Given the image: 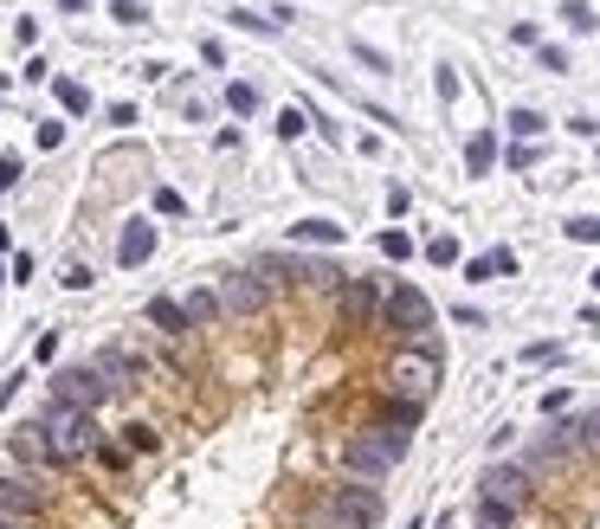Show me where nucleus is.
<instances>
[{
  "instance_id": "obj_13",
  "label": "nucleus",
  "mask_w": 600,
  "mask_h": 529,
  "mask_svg": "<svg viewBox=\"0 0 600 529\" xmlns=\"http://www.w3.org/2000/svg\"><path fill=\"white\" fill-rule=\"evenodd\" d=\"M91 368L104 375V388H110V395H117V388H130V375H142V362H136L130 349H104V355H97Z\"/></svg>"
},
{
  "instance_id": "obj_35",
  "label": "nucleus",
  "mask_w": 600,
  "mask_h": 529,
  "mask_svg": "<svg viewBox=\"0 0 600 529\" xmlns=\"http://www.w3.org/2000/svg\"><path fill=\"white\" fill-rule=\"evenodd\" d=\"M233 20H239V26H246V33H271V13H252V7H239V13H233Z\"/></svg>"
},
{
  "instance_id": "obj_27",
  "label": "nucleus",
  "mask_w": 600,
  "mask_h": 529,
  "mask_svg": "<svg viewBox=\"0 0 600 529\" xmlns=\"http://www.w3.org/2000/svg\"><path fill=\"white\" fill-rule=\"evenodd\" d=\"M433 91H439V104H452V97H459V71L439 66V71H433Z\"/></svg>"
},
{
  "instance_id": "obj_3",
  "label": "nucleus",
  "mask_w": 600,
  "mask_h": 529,
  "mask_svg": "<svg viewBox=\"0 0 600 529\" xmlns=\"http://www.w3.org/2000/svg\"><path fill=\"white\" fill-rule=\"evenodd\" d=\"M388 330L400 336H420V330H433V304H426V291L420 284H395L388 297H381V310H375Z\"/></svg>"
},
{
  "instance_id": "obj_25",
  "label": "nucleus",
  "mask_w": 600,
  "mask_h": 529,
  "mask_svg": "<svg viewBox=\"0 0 600 529\" xmlns=\"http://www.w3.org/2000/svg\"><path fill=\"white\" fill-rule=\"evenodd\" d=\"M110 20H123V26H142V20H149V7H142V0H110Z\"/></svg>"
},
{
  "instance_id": "obj_31",
  "label": "nucleus",
  "mask_w": 600,
  "mask_h": 529,
  "mask_svg": "<svg viewBox=\"0 0 600 529\" xmlns=\"http://www.w3.org/2000/svg\"><path fill=\"white\" fill-rule=\"evenodd\" d=\"M510 130H517V136H542V130H549V124H542L536 110H510Z\"/></svg>"
},
{
  "instance_id": "obj_5",
  "label": "nucleus",
  "mask_w": 600,
  "mask_h": 529,
  "mask_svg": "<svg viewBox=\"0 0 600 529\" xmlns=\"http://www.w3.org/2000/svg\"><path fill=\"white\" fill-rule=\"evenodd\" d=\"M213 297H220V317H259V310L271 304V291L259 284V271H226Z\"/></svg>"
},
{
  "instance_id": "obj_10",
  "label": "nucleus",
  "mask_w": 600,
  "mask_h": 529,
  "mask_svg": "<svg viewBox=\"0 0 600 529\" xmlns=\"http://www.w3.org/2000/svg\"><path fill=\"white\" fill-rule=\"evenodd\" d=\"M484 504L523 510V504H530V471H523V465H491V471H484Z\"/></svg>"
},
{
  "instance_id": "obj_37",
  "label": "nucleus",
  "mask_w": 600,
  "mask_h": 529,
  "mask_svg": "<svg viewBox=\"0 0 600 529\" xmlns=\"http://www.w3.org/2000/svg\"><path fill=\"white\" fill-rule=\"evenodd\" d=\"M20 381H26V368H13V375L0 381V407H13V395H20Z\"/></svg>"
},
{
  "instance_id": "obj_34",
  "label": "nucleus",
  "mask_w": 600,
  "mask_h": 529,
  "mask_svg": "<svg viewBox=\"0 0 600 529\" xmlns=\"http://www.w3.org/2000/svg\"><path fill=\"white\" fill-rule=\"evenodd\" d=\"M91 459H97V465H110V471H123V465H130V452H123V446H110V439H104V446H97V452H91Z\"/></svg>"
},
{
  "instance_id": "obj_4",
  "label": "nucleus",
  "mask_w": 600,
  "mask_h": 529,
  "mask_svg": "<svg viewBox=\"0 0 600 529\" xmlns=\"http://www.w3.org/2000/svg\"><path fill=\"white\" fill-rule=\"evenodd\" d=\"M46 504H52V491L46 484H33V478H20V471H0V517H13V524H39L46 517Z\"/></svg>"
},
{
  "instance_id": "obj_8",
  "label": "nucleus",
  "mask_w": 600,
  "mask_h": 529,
  "mask_svg": "<svg viewBox=\"0 0 600 529\" xmlns=\"http://www.w3.org/2000/svg\"><path fill=\"white\" fill-rule=\"evenodd\" d=\"M395 465L400 459L375 439V433H349V439H342V471H355V478H388Z\"/></svg>"
},
{
  "instance_id": "obj_39",
  "label": "nucleus",
  "mask_w": 600,
  "mask_h": 529,
  "mask_svg": "<svg viewBox=\"0 0 600 529\" xmlns=\"http://www.w3.org/2000/svg\"><path fill=\"white\" fill-rule=\"evenodd\" d=\"M66 142V124H39V149H59Z\"/></svg>"
},
{
  "instance_id": "obj_12",
  "label": "nucleus",
  "mask_w": 600,
  "mask_h": 529,
  "mask_svg": "<svg viewBox=\"0 0 600 529\" xmlns=\"http://www.w3.org/2000/svg\"><path fill=\"white\" fill-rule=\"evenodd\" d=\"M155 259V226H149V220H130V226H123V239H117V264H149Z\"/></svg>"
},
{
  "instance_id": "obj_7",
  "label": "nucleus",
  "mask_w": 600,
  "mask_h": 529,
  "mask_svg": "<svg viewBox=\"0 0 600 529\" xmlns=\"http://www.w3.org/2000/svg\"><path fill=\"white\" fill-rule=\"evenodd\" d=\"M330 510H336V524H342V529H375V524H381V497H375L368 484H336Z\"/></svg>"
},
{
  "instance_id": "obj_9",
  "label": "nucleus",
  "mask_w": 600,
  "mask_h": 529,
  "mask_svg": "<svg viewBox=\"0 0 600 529\" xmlns=\"http://www.w3.org/2000/svg\"><path fill=\"white\" fill-rule=\"evenodd\" d=\"M375 310H381L375 284H368V278H349V284H342V297H336V324H342V330H368V324H375Z\"/></svg>"
},
{
  "instance_id": "obj_15",
  "label": "nucleus",
  "mask_w": 600,
  "mask_h": 529,
  "mask_svg": "<svg viewBox=\"0 0 600 529\" xmlns=\"http://www.w3.org/2000/svg\"><path fill=\"white\" fill-rule=\"evenodd\" d=\"M149 324L162 336H188V310H181L175 297H149Z\"/></svg>"
},
{
  "instance_id": "obj_40",
  "label": "nucleus",
  "mask_w": 600,
  "mask_h": 529,
  "mask_svg": "<svg viewBox=\"0 0 600 529\" xmlns=\"http://www.w3.org/2000/svg\"><path fill=\"white\" fill-rule=\"evenodd\" d=\"M491 264H497V278H510V271H517V252H510V246H497V252H491Z\"/></svg>"
},
{
  "instance_id": "obj_28",
  "label": "nucleus",
  "mask_w": 600,
  "mask_h": 529,
  "mask_svg": "<svg viewBox=\"0 0 600 529\" xmlns=\"http://www.w3.org/2000/svg\"><path fill=\"white\" fill-rule=\"evenodd\" d=\"M304 124H310V110H297V104H291V110H284V117H278V136H284V142H291V136H304Z\"/></svg>"
},
{
  "instance_id": "obj_18",
  "label": "nucleus",
  "mask_w": 600,
  "mask_h": 529,
  "mask_svg": "<svg viewBox=\"0 0 600 529\" xmlns=\"http://www.w3.org/2000/svg\"><path fill=\"white\" fill-rule=\"evenodd\" d=\"M181 310H188V330H200V324H213V317H220V297H213V291H195Z\"/></svg>"
},
{
  "instance_id": "obj_14",
  "label": "nucleus",
  "mask_w": 600,
  "mask_h": 529,
  "mask_svg": "<svg viewBox=\"0 0 600 529\" xmlns=\"http://www.w3.org/2000/svg\"><path fill=\"white\" fill-rule=\"evenodd\" d=\"M291 239H304V246H342V239H349V226H336V220H297V226H291Z\"/></svg>"
},
{
  "instance_id": "obj_1",
  "label": "nucleus",
  "mask_w": 600,
  "mask_h": 529,
  "mask_svg": "<svg viewBox=\"0 0 600 529\" xmlns=\"http://www.w3.org/2000/svg\"><path fill=\"white\" fill-rule=\"evenodd\" d=\"M39 433H46V446H52L59 471H66V465H84L97 446H104V426H97V413H78V407H66V400H46V413H39Z\"/></svg>"
},
{
  "instance_id": "obj_23",
  "label": "nucleus",
  "mask_w": 600,
  "mask_h": 529,
  "mask_svg": "<svg viewBox=\"0 0 600 529\" xmlns=\"http://www.w3.org/2000/svg\"><path fill=\"white\" fill-rule=\"evenodd\" d=\"M426 259H433V264H459L466 252H459V239H452V233H439V239L426 246Z\"/></svg>"
},
{
  "instance_id": "obj_19",
  "label": "nucleus",
  "mask_w": 600,
  "mask_h": 529,
  "mask_svg": "<svg viewBox=\"0 0 600 529\" xmlns=\"http://www.w3.org/2000/svg\"><path fill=\"white\" fill-rule=\"evenodd\" d=\"M517 524V510H504V504H484L478 497V510H471V529H510Z\"/></svg>"
},
{
  "instance_id": "obj_42",
  "label": "nucleus",
  "mask_w": 600,
  "mask_h": 529,
  "mask_svg": "<svg viewBox=\"0 0 600 529\" xmlns=\"http://www.w3.org/2000/svg\"><path fill=\"white\" fill-rule=\"evenodd\" d=\"M59 7H66V13H84V7H91V0H59Z\"/></svg>"
},
{
  "instance_id": "obj_38",
  "label": "nucleus",
  "mask_w": 600,
  "mask_h": 529,
  "mask_svg": "<svg viewBox=\"0 0 600 529\" xmlns=\"http://www.w3.org/2000/svg\"><path fill=\"white\" fill-rule=\"evenodd\" d=\"M542 71H568V52L562 46H542Z\"/></svg>"
},
{
  "instance_id": "obj_16",
  "label": "nucleus",
  "mask_w": 600,
  "mask_h": 529,
  "mask_svg": "<svg viewBox=\"0 0 600 529\" xmlns=\"http://www.w3.org/2000/svg\"><path fill=\"white\" fill-rule=\"evenodd\" d=\"M568 446H581V452H600V407H588L581 420H568Z\"/></svg>"
},
{
  "instance_id": "obj_11",
  "label": "nucleus",
  "mask_w": 600,
  "mask_h": 529,
  "mask_svg": "<svg viewBox=\"0 0 600 529\" xmlns=\"http://www.w3.org/2000/svg\"><path fill=\"white\" fill-rule=\"evenodd\" d=\"M7 452H13V465H26V471H59L46 433H39V420H33V426H13V433H7Z\"/></svg>"
},
{
  "instance_id": "obj_46",
  "label": "nucleus",
  "mask_w": 600,
  "mask_h": 529,
  "mask_svg": "<svg viewBox=\"0 0 600 529\" xmlns=\"http://www.w3.org/2000/svg\"><path fill=\"white\" fill-rule=\"evenodd\" d=\"M0 84H7V71H0Z\"/></svg>"
},
{
  "instance_id": "obj_29",
  "label": "nucleus",
  "mask_w": 600,
  "mask_h": 529,
  "mask_svg": "<svg viewBox=\"0 0 600 529\" xmlns=\"http://www.w3.org/2000/svg\"><path fill=\"white\" fill-rule=\"evenodd\" d=\"M155 213H168V220H181V213H188V200L175 195V188H155Z\"/></svg>"
},
{
  "instance_id": "obj_32",
  "label": "nucleus",
  "mask_w": 600,
  "mask_h": 529,
  "mask_svg": "<svg viewBox=\"0 0 600 529\" xmlns=\"http://www.w3.org/2000/svg\"><path fill=\"white\" fill-rule=\"evenodd\" d=\"M355 59H362L368 71H395V59H388V52H375V46H362V39H355Z\"/></svg>"
},
{
  "instance_id": "obj_33",
  "label": "nucleus",
  "mask_w": 600,
  "mask_h": 529,
  "mask_svg": "<svg viewBox=\"0 0 600 529\" xmlns=\"http://www.w3.org/2000/svg\"><path fill=\"white\" fill-rule=\"evenodd\" d=\"M568 239H581V246H600V220H568Z\"/></svg>"
},
{
  "instance_id": "obj_41",
  "label": "nucleus",
  "mask_w": 600,
  "mask_h": 529,
  "mask_svg": "<svg viewBox=\"0 0 600 529\" xmlns=\"http://www.w3.org/2000/svg\"><path fill=\"white\" fill-rule=\"evenodd\" d=\"M13 181H20V162H13V155H0V195H7Z\"/></svg>"
},
{
  "instance_id": "obj_30",
  "label": "nucleus",
  "mask_w": 600,
  "mask_h": 529,
  "mask_svg": "<svg viewBox=\"0 0 600 529\" xmlns=\"http://www.w3.org/2000/svg\"><path fill=\"white\" fill-rule=\"evenodd\" d=\"M466 278H471V284H491V278H497V264H491V252H478V259H466Z\"/></svg>"
},
{
  "instance_id": "obj_26",
  "label": "nucleus",
  "mask_w": 600,
  "mask_h": 529,
  "mask_svg": "<svg viewBox=\"0 0 600 529\" xmlns=\"http://www.w3.org/2000/svg\"><path fill=\"white\" fill-rule=\"evenodd\" d=\"M381 252H388V259H413V239H407L400 226H388V233H381Z\"/></svg>"
},
{
  "instance_id": "obj_21",
  "label": "nucleus",
  "mask_w": 600,
  "mask_h": 529,
  "mask_svg": "<svg viewBox=\"0 0 600 529\" xmlns=\"http://www.w3.org/2000/svg\"><path fill=\"white\" fill-rule=\"evenodd\" d=\"M562 20H568L575 33H595V26H600V20H595V7H588V0H562Z\"/></svg>"
},
{
  "instance_id": "obj_2",
  "label": "nucleus",
  "mask_w": 600,
  "mask_h": 529,
  "mask_svg": "<svg viewBox=\"0 0 600 529\" xmlns=\"http://www.w3.org/2000/svg\"><path fill=\"white\" fill-rule=\"evenodd\" d=\"M433 388H439V355H433V349H400L395 362H388V400L426 407Z\"/></svg>"
},
{
  "instance_id": "obj_45",
  "label": "nucleus",
  "mask_w": 600,
  "mask_h": 529,
  "mask_svg": "<svg viewBox=\"0 0 600 529\" xmlns=\"http://www.w3.org/2000/svg\"><path fill=\"white\" fill-rule=\"evenodd\" d=\"M595 291H600V271H595Z\"/></svg>"
},
{
  "instance_id": "obj_20",
  "label": "nucleus",
  "mask_w": 600,
  "mask_h": 529,
  "mask_svg": "<svg viewBox=\"0 0 600 529\" xmlns=\"http://www.w3.org/2000/svg\"><path fill=\"white\" fill-rule=\"evenodd\" d=\"M59 104H66L71 117H84V110H91V91H84L78 78H59Z\"/></svg>"
},
{
  "instance_id": "obj_44",
  "label": "nucleus",
  "mask_w": 600,
  "mask_h": 529,
  "mask_svg": "<svg viewBox=\"0 0 600 529\" xmlns=\"http://www.w3.org/2000/svg\"><path fill=\"white\" fill-rule=\"evenodd\" d=\"M0 284H7V264H0Z\"/></svg>"
},
{
  "instance_id": "obj_22",
  "label": "nucleus",
  "mask_w": 600,
  "mask_h": 529,
  "mask_svg": "<svg viewBox=\"0 0 600 529\" xmlns=\"http://www.w3.org/2000/svg\"><path fill=\"white\" fill-rule=\"evenodd\" d=\"M155 446H162V439H155V426H123V452H142V459H149Z\"/></svg>"
},
{
  "instance_id": "obj_24",
  "label": "nucleus",
  "mask_w": 600,
  "mask_h": 529,
  "mask_svg": "<svg viewBox=\"0 0 600 529\" xmlns=\"http://www.w3.org/2000/svg\"><path fill=\"white\" fill-rule=\"evenodd\" d=\"M226 104H233L239 117H252V110H259V91H252V84H226Z\"/></svg>"
},
{
  "instance_id": "obj_6",
  "label": "nucleus",
  "mask_w": 600,
  "mask_h": 529,
  "mask_svg": "<svg viewBox=\"0 0 600 529\" xmlns=\"http://www.w3.org/2000/svg\"><path fill=\"white\" fill-rule=\"evenodd\" d=\"M52 400H66L78 413H97V407L110 400V388H104V375L84 362V368H59V375H52Z\"/></svg>"
},
{
  "instance_id": "obj_17",
  "label": "nucleus",
  "mask_w": 600,
  "mask_h": 529,
  "mask_svg": "<svg viewBox=\"0 0 600 529\" xmlns=\"http://www.w3.org/2000/svg\"><path fill=\"white\" fill-rule=\"evenodd\" d=\"M491 162H497V136H471L466 142V168L471 175H491Z\"/></svg>"
},
{
  "instance_id": "obj_43",
  "label": "nucleus",
  "mask_w": 600,
  "mask_h": 529,
  "mask_svg": "<svg viewBox=\"0 0 600 529\" xmlns=\"http://www.w3.org/2000/svg\"><path fill=\"white\" fill-rule=\"evenodd\" d=\"M0 529H26V524H13V517H0Z\"/></svg>"
},
{
  "instance_id": "obj_36",
  "label": "nucleus",
  "mask_w": 600,
  "mask_h": 529,
  "mask_svg": "<svg viewBox=\"0 0 600 529\" xmlns=\"http://www.w3.org/2000/svg\"><path fill=\"white\" fill-rule=\"evenodd\" d=\"M523 355H530V362H562V355H568V349H562V342H530V349H523Z\"/></svg>"
}]
</instances>
